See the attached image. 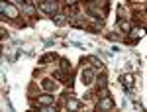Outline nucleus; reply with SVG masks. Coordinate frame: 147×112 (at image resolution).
I'll return each mask as SVG.
<instances>
[{
	"label": "nucleus",
	"mask_w": 147,
	"mask_h": 112,
	"mask_svg": "<svg viewBox=\"0 0 147 112\" xmlns=\"http://www.w3.org/2000/svg\"><path fill=\"white\" fill-rule=\"evenodd\" d=\"M61 71L71 73V63H69V59H61Z\"/></svg>",
	"instance_id": "obj_13"
},
{
	"label": "nucleus",
	"mask_w": 147,
	"mask_h": 112,
	"mask_svg": "<svg viewBox=\"0 0 147 112\" xmlns=\"http://www.w3.org/2000/svg\"><path fill=\"white\" fill-rule=\"evenodd\" d=\"M134 81H136V77H134L131 73H125V75H122V79H120V83L124 85V89H131V87H134Z\"/></svg>",
	"instance_id": "obj_7"
},
{
	"label": "nucleus",
	"mask_w": 147,
	"mask_h": 112,
	"mask_svg": "<svg viewBox=\"0 0 147 112\" xmlns=\"http://www.w3.org/2000/svg\"><path fill=\"white\" fill-rule=\"evenodd\" d=\"M49 59H55V53H45V55H43L41 59H39V63H41V65H45V63L49 61Z\"/></svg>",
	"instance_id": "obj_14"
},
{
	"label": "nucleus",
	"mask_w": 147,
	"mask_h": 112,
	"mask_svg": "<svg viewBox=\"0 0 147 112\" xmlns=\"http://www.w3.org/2000/svg\"><path fill=\"white\" fill-rule=\"evenodd\" d=\"M106 83H108V81H106V77H104V75H102V77L98 79V85H100L102 89H106Z\"/></svg>",
	"instance_id": "obj_18"
},
{
	"label": "nucleus",
	"mask_w": 147,
	"mask_h": 112,
	"mask_svg": "<svg viewBox=\"0 0 147 112\" xmlns=\"http://www.w3.org/2000/svg\"><path fill=\"white\" fill-rule=\"evenodd\" d=\"M118 30H122V32H125V34H129V30H131V24L125 22V20H122V18H118Z\"/></svg>",
	"instance_id": "obj_10"
},
{
	"label": "nucleus",
	"mask_w": 147,
	"mask_h": 112,
	"mask_svg": "<svg viewBox=\"0 0 147 112\" xmlns=\"http://www.w3.org/2000/svg\"><path fill=\"white\" fill-rule=\"evenodd\" d=\"M37 8H39L41 12H45L47 16H55L57 12H59L57 0H41V2L37 4Z\"/></svg>",
	"instance_id": "obj_1"
},
{
	"label": "nucleus",
	"mask_w": 147,
	"mask_h": 112,
	"mask_svg": "<svg viewBox=\"0 0 147 112\" xmlns=\"http://www.w3.org/2000/svg\"><path fill=\"white\" fill-rule=\"evenodd\" d=\"M53 22H55L57 26H65V24L69 22V16L65 12H57L55 16H53Z\"/></svg>",
	"instance_id": "obj_8"
},
{
	"label": "nucleus",
	"mask_w": 147,
	"mask_h": 112,
	"mask_svg": "<svg viewBox=\"0 0 147 112\" xmlns=\"http://www.w3.org/2000/svg\"><path fill=\"white\" fill-rule=\"evenodd\" d=\"M94 79H96L94 69H90V67H84V69H82V73H80V81H82V85H84V87L92 85V83H94Z\"/></svg>",
	"instance_id": "obj_3"
},
{
	"label": "nucleus",
	"mask_w": 147,
	"mask_h": 112,
	"mask_svg": "<svg viewBox=\"0 0 147 112\" xmlns=\"http://www.w3.org/2000/svg\"><path fill=\"white\" fill-rule=\"evenodd\" d=\"M0 12H2V16H8V18H12V20H16V18L20 16L18 8H16V6H12L10 2H6V0H2V2H0Z\"/></svg>",
	"instance_id": "obj_2"
},
{
	"label": "nucleus",
	"mask_w": 147,
	"mask_h": 112,
	"mask_svg": "<svg viewBox=\"0 0 147 112\" xmlns=\"http://www.w3.org/2000/svg\"><path fill=\"white\" fill-rule=\"evenodd\" d=\"M67 106H69V108H73V110H77V108H79V102H77V100H67Z\"/></svg>",
	"instance_id": "obj_16"
},
{
	"label": "nucleus",
	"mask_w": 147,
	"mask_h": 112,
	"mask_svg": "<svg viewBox=\"0 0 147 112\" xmlns=\"http://www.w3.org/2000/svg\"><path fill=\"white\" fill-rule=\"evenodd\" d=\"M145 12H147V8H145Z\"/></svg>",
	"instance_id": "obj_21"
},
{
	"label": "nucleus",
	"mask_w": 147,
	"mask_h": 112,
	"mask_svg": "<svg viewBox=\"0 0 147 112\" xmlns=\"http://www.w3.org/2000/svg\"><path fill=\"white\" fill-rule=\"evenodd\" d=\"M88 61H92V65H94L96 69H100V67H102V61L98 59V57H88Z\"/></svg>",
	"instance_id": "obj_15"
},
{
	"label": "nucleus",
	"mask_w": 147,
	"mask_h": 112,
	"mask_svg": "<svg viewBox=\"0 0 147 112\" xmlns=\"http://www.w3.org/2000/svg\"><path fill=\"white\" fill-rule=\"evenodd\" d=\"M92 2H94V4H96L98 8L102 6V10H104V14H108V6H110V2H108V0H92Z\"/></svg>",
	"instance_id": "obj_11"
},
{
	"label": "nucleus",
	"mask_w": 147,
	"mask_h": 112,
	"mask_svg": "<svg viewBox=\"0 0 147 112\" xmlns=\"http://www.w3.org/2000/svg\"><path fill=\"white\" fill-rule=\"evenodd\" d=\"M114 108V100L106 94V96H100V100H98V106H96V110H112Z\"/></svg>",
	"instance_id": "obj_5"
},
{
	"label": "nucleus",
	"mask_w": 147,
	"mask_h": 112,
	"mask_svg": "<svg viewBox=\"0 0 147 112\" xmlns=\"http://www.w3.org/2000/svg\"><path fill=\"white\" fill-rule=\"evenodd\" d=\"M53 102H55V96L53 94H39L37 96V104L39 106H51Z\"/></svg>",
	"instance_id": "obj_6"
},
{
	"label": "nucleus",
	"mask_w": 147,
	"mask_h": 112,
	"mask_svg": "<svg viewBox=\"0 0 147 112\" xmlns=\"http://www.w3.org/2000/svg\"><path fill=\"white\" fill-rule=\"evenodd\" d=\"M18 2H20V4H26V2H28V0H18Z\"/></svg>",
	"instance_id": "obj_20"
},
{
	"label": "nucleus",
	"mask_w": 147,
	"mask_h": 112,
	"mask_svg": "<svg viewBox=\"0 0 147 112\" xmlns=\"http://www.w3.org/2000/svg\"><path fill=\"white\" fill-rule=\"evenodd\" d=\"M102 28H104V20L102 18H94V22L90 24V32H94V34H98Z\"/></svg>",
	"instance_id": "obj_9"
},
{
	"label": "nucleus",
	"mask_w": 147,
	"mask_h": 112,
	"mask_svg": "<svg viewBox=\"0 0 147 112\" xmlns=\"http://www.w3.org/2000/svg\"><path fill=\"white\" fill-rule=\"evenodd\" d=\"M41 87H43L45 90H51L53 87H55V83H53L51 79H43V81H41Z\"/></svg>",
	"instance_id": "obj_12"
},
{
	"label": "nucleus",
	"mask_w": 147,
	"mask_h": 112,
	"mask_svg": "<svg viewBox=\"0 0 147 112\" xmlns=\"http://www.w3.org/2000/svg\"><path fill=\"white\" fill-rule=\"evenodd\" d=\"M145 28H143V26H137V28H131V30H129V41H134V43H136V41H139V39H141V37H143V35H145Z\"/></svg>",
	"instance_id": "obj_4"
},
{
	"label": "nucleus",
	"mask_w": 147,
	"mask_h": 112,
	"mask_svg": "<svg viewBox=\"0 0 147 112\" xmlns=\"http://www.w3.org/2000/svg\"><path fill=\"white\" fill-rule=\"evenodd\" d=\"M77 2H79V0H65L67 6H77Z\"/></svg>",
	"instance_id": "obj_19"
},
{
	"label": "nucleus",
	"mask_w": 147,
	"mask_h": 112,
	"mask_svg": "<svg viewBox=\"0 0 147 112\" xmlns=\"http://www.w3.org/2000/svg\"><path fill=\"white\" fill-rule=\"evenodd\" d=\"M24 12H26V14H30V16H32V14H34V6H28V4H26V6H24Z\"/></svg>",
	"instance_id": "obj_17"
}]
</instances>
